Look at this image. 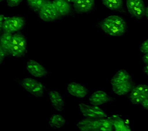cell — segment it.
<instances>
[{"label":"cell","mask_w":148,"mask_h":131,"mask_svg":"<svg viewBox=\"0 0 148 131\" xmlns=\"http://www.w3.org/2000/svg\"><path fill=\"white\" fill-rule=\"evenodd\" d=\"M99 131H114L112 120L109 117L100 118Z\"/></svg>","instance_id":"cell-22"},{"label":"cell","mask_w":148,"mask_h":131,"mask_svg":"<svg viewBox=\"0 0 148 131\" xmlns=\"http://www.w3.org/2000/svg\"><path fill=\"white\" fill-rule=\"evenodd\" d=\"M13 35V34L12 33L3 31L1 33V35L0 47L5 50L8 54L10 43L12 40Z\"/></svg>","instance_id":"cell-19"},{"label":"cell","mask_w":148,"mask_h":131,"mask_svg":"<svg viewBox=\"0 0 148 131\" xmlns=\"http://www.w3.org/2000/svg\"><path fill=\"white\" fill-rule=\"evenodd\" d=\"M142 109L148 111V98L145 100L140 104Z\"/></svg>","instance_id":"cell-27"},{"label":"cell","mask_w":148,"mask_h":131,"mask_svg":"<svg viewBox=\"0 0 148 131\" xmlns=\"http://www.w3.org/2000/svg\"><path fill=\"white\" fill-rule=\"evenodd\" d=\"M23 0H6L7 5L9 7L18 6L23 2Z\"/></svg>","instance_id":"cell-24"},{"label":"cell","mask_w":148,"mask_h":131,"mask_svg":"<svg viewBox=\"0 0 148 131\" xmlns=\"http://www.w3.org/2000/svg\"><path fill=\"white\" fill-rule=\"evenodd\" d=\"M109 118L112 121L114 131H132V130L131 128L130 125H126L122 119V117L116 119H111L110 116Z\"/></svg>","instance_id":"cell-20"},{"label":"cell","mask_w":148,"mask_h":131,"mask_svg":"<svg viewBox=\"0 0 148 131\" xmlns=\"http://www.w3.org/2000/svg\"><path fill=\"white\" fill-rule=\"evenodd\" d=\"M66 90L69 95L78 98H84L90 94L89 90L85 86L75 81L68 83Z\"/></svg>","instance_id":"cell-14"},{"label":"cell","mask_w":148,"mask_h":131,"mask_svg":"<svg viewBox=\"0 0 148 131\" xmlns=\"http://www.w3.org/2000/svg\"><path fill=\"white\" fill-rule=\"evenodd\" d=\"M66 123V119L62 115L57 114L51 116L48 124L53 129H59L63 127Z\"/></svg>","instance_id":"cell-18"},{"label":"cell","mask_w":148,"mask_h":131,"mask_svg":"<svg viewBox=\"0 0 148 131\" xmlns=\"http://www.w3.org/2000/svg\"><path fill=\"white\" fill-rule=\"evenodd\" d=\"M97 27L109 36H123L128 31V25L124 18L120 16L112 15L98 22Z\"/></svg>","instance_id":"cell-1"},{"label":"cell","mask_w":148,"mask_h":131,"mask_svg":"<svg viewBox=\"0 0 148 131\" xmlns=\"http://www.w3.org/2000/svg\"><path fill=\"white\" fill-rule=\"evenodd\" d=\"M73 5L76 14H89L96 10L95 0H75Z\"/></svg>","instance_id":"cell-12"},{"label":"cell","mask_w":148,"mask_h":131,"mask_svg":"<svg viewBox=\"0 0 148 131\" xmlns=\"http://www.w3.org/2000/svg\"><path fill=\"white\" fill-rule=\"evenodd\" d=\"M27 92L37 98L44 96L47 88L45 85L36 79L31 77L14 79Z\"/></svg>","instance_id":"cell-4"},{"label":"cell","mask_w":148,"mask_h":131,"mask_svg":"<svg viewBox=\"0 0 148 131\" xmlns=\"http://www.w3.org/2000/svg\"><path fill=\"white\" fill-rule=\"evenodd\" d=\"M113 93L118 96L127 95L136 84L132 77L125 69L118 70L110 80Z\"/></svg>","instance_id":"cell-2"},{"label":"cell","mask_w":148,"mask_h":131,"mask_svg":"<svg viewBox=\"0 0 148 131\" xmlns=\"http://www.w3.org/2000/svg\"><path fill=\"white\" fill-rule=\"evenodd\" d=\"M126 96L133 104L140 105L148 98V85L136 84Z\"/></svg>","instance_id":"cell-7"},{"label":"cell","mask_w":148,"mask_h":131,"mask_svg":"<svg viewBox=\"0 0 148 131\" xmlns=\"http://www.w3.org/2000/svg\"><path fill=\"white\" fill-rule=\"evenodd\" d=\"M103 5L110 11L118 13H126L123 0H101Z\"/></svg>","instance_id":"cell-17"},{"label":"cell","mask_w":148,"mask_h":131,"mask_svg":"<svg viewBox=\"0 0 148 131\" xmlns=\"http://www.w3.org/2000/svg\"><path fill=\"white\" fill-rule=\"evenodd\" d=\"M52 2L56 10L61 18L74 17L76 14L72 3L66 0H53Z\"/></svg>","instance_id":"cell-11"},{"label":"cell","mask_w":148,"mask_h":131,"mask_svg":"<svg viewBox=\"0 0 148 131\" xmlns=\"http://www.w3.org/2000/svg\"><path fill=\"white\" fill-rule=\"evenodd\" d=\"M4 17L5 16L3 14H1L0 15V26H1V27H2V24H3Z\"/></svg>","instance_id":"cell-29"},{"label":"cell","mask_w":148,"mask_h":131,"mask_svg":"<svg viewBox=\"0 0 148 131\" xmlns=\"http://www.w3.org/2000/svg\"><path fill=\"white\" fill-rule=\"evenodd\" d=\"M145 17L148 20V5L146 7Z\"/></svg>","instance_id":"cell-30"},{"label":"cell","mask_w":148,"mask_h":131,"mask_svg":"<svg viewBox=\"0 0 148 131\" xmlns=\"http://www.w3.org/2000/svg\"><path fill=\"white\" fill-rule=\"evenodd\" d=\"M47 0H25L27 5L31 11L38 13Z\"/></svg>","instance_id":"cell-21"},{"label":"cell","mask_w":148,"mask_h":131,"mask_svg":"<svg viewBox=\"0 0 148 131\" xmlns=\"http://www.w3.org/2000/svg\"><path fill=\"white\" fill-rule=\"evenodd\" d=\"M143 71L146 75L148 76V64H144L143 67Z\"/></svg>","instance_id":"cell-28"},{"label":"cell","mask_w":148,"mask_h":131,"mask_svg":"<svg viewBox=\"0 0 148 131\" xmlns=\"http://www.w3.org/2000/svg\"><path fill=\"white\" fill-rule=\"evenodd\" d=\"M88 100L91 105L100 106L114 102L116 98L110 96L105 91L97 90L90 95Z\"/></svg>","instance_id":"cell-10"},{"label":"cell","mask_w":148,"mask_h":131,"mask_svg":"<svg viewBox=\"0 0 148 131\" xmlns=\"http://www.w3.org/2000/svg\"><path fill=\"white\" fill-rule=\"evenodd\" d=\"M91 105L83 103H79V109L83 117L94 119H100L108 117L106 112L100 107Z\"/></svg>","instance_id":"cell-9"},{"label":"cell","mask_w":148,"mask_h":131,"mask_svg":"<svg viewBox=\"0 0 148 131\" xmlns=\"http://www.w3.org/2000/svg\"><path fill=\"white\" fill-rule=\"evenodd\" d=\"M124 121L126 125H130V121L128 118H126V119H124Z\"/></svg>","instance_id":"cell-31"},{"label":"cell","mask_w":148,"mask_h":131,"mask_svg":"<svg viewBox=\"0 0 148 131\" xmlns=\"http://www.w3.org/2000/svg\"><path fill=\"white\" fill-rule=\"evenodd\" d=\"M26 68L31 75L38 78H43L48 75V72L41 64L34 60H29L27 62Z\"/></svg>","instance_id":"cell-13"},{"label":"cell","mask_w":148,"mask_h":131,"mask_svg":"<svg viewBox=\"0 0 148 131\" xmlns=\"http://www.w3.org/2000/svg\"><path fill=\"white\" fill-rule=\"evenodd\" d=\"M66 1H67L69 2V3H74V2L75 1V0H66Z\"/></svg>","instance_id":"cell-32"},{"label":"cell","mask_w":148,"mask_h":131,"mask_svg":"<svg viewBox=\"0 0 148 131\" xmlns=\"http://www.w3.org/2000/svg\"><path fill=\"white\" fill-rule=\"evenodd\" d=\"M39 18L46 22H53L62 19L56 10L51 0H47L37 13Z\"/></svg>","instance_id":"cell-6"},{"label":"cell","mask_w":148,"mask_h":131,"mask_svg":"<svg viewBox=\"0 0 148 131\" xmlns=\"http://www.w3.org/2000/svg\"><path fill=\"white\" fill-rule=\"evenodd\" d=\"M139 49L140 52L143 54L148 53V39L141 43Z\"/></svg>","instance_id":"cell-25"},{"label":"cell","mask_w":148,"mask_h":131,"mask_svg":"<svg viewBox=\"0 0 148 131\" xmlns=\"http://www.w3.org/2000/svg\"><path fill=\"white\" fill-rule=\"evenodd\" d=\"M126 7L128 13L138 20L145 17L146 6L143 0H126Z\"/></svg>","instance_id":"cell-8"},{"label":"cell","mask_w":148,"mask_h":131,"mask_svg":"<svg viewBox=\"0 0 148 131\" xmlns=\"http://www.w3.org/2000/svg\"><path fill=\"white\" fill-rule=\"evenodd\" d=\"M26 24V19L22 16H5L1 31L14 34L24 29Z\"/></svg>","instance_id":"cell-5"},{"label":"cell","mask_w":148,"mask_h":131,"mask_svg":"<svg viewBox=\"0 0 148 131\" xmlns=\"http://www.w3.org/2000/svg\"><path fill=\"white\" fill-rule=\"evenodd\" d=\"M141 61L144 64H148V53L144 54L141 57Z\"/></svg>","instance_id":"cell-26"},{"label":"cell","mask_w":148,"mask_h":131,"mask_svg":"<svg viewBox=\"0 0 148 131\" xmlns=\"http://www.w3.org/2000/svg\"><path fill=\"white\" fill-rule=\"evenodd\" d=\"M76 126L80 130L99 131L100 119L89 118H83L77 123Z\"/></svg>","instance_id":"cell-15"},{"label":"cell","mask_w":148,"mask_h":131,"mask_svg":"<svg viewBox=\"0 0 148 131\" xmlns=\"http://www.w3.org/2000/svg\"><path fill=\"white\" fill-rule=\"evenodd\" d=\"M7 58H10L9 54L5 50L0 47V63L1 65Z\"/></svg>","instance_id":"cell-23"},{"label":"cell","mask_w":148,"mask_h":131,"mask_svg":"<svg viewBox=\"0 0 148 131\" xmlns=\"http://www.w3.org/2000/svg\"><path fill=\"white\" fill-rule=\"evenodd\" d=\"M27 52V41L25 36L20 32L14 34L9 50L10 58H23Z\"/></svg>","instance_id":"cell-3"},{"label":"cell","mask_w":148,"mask_h":131,"mask_svg":"<svg viewBox=\"0 0 148 131\" xmlns=\"http://www.w3.org/2000/svg\"><path fill=\"white\" fill-rule=\"evenodd\" d=\"M47 95L54 109L59 112H62L65 106V102L61 94L57 91L47 89Z\"/></svg>","instance_id":"cell-16"},{"label":"cell","mask_w":148,"mask_h":131,"mask_svg":"<svg viewBox=\"0 0 148 131\" xmlns=\"http://www.w3.org/2000/svg\"><path fill=\"white\" fill-rule=\"evenodd\" d=\"M6 1V0H0V2L1 3H2V2L4 1Z\"/></svg>","instance_id":"cell-33"}]
</instances>
